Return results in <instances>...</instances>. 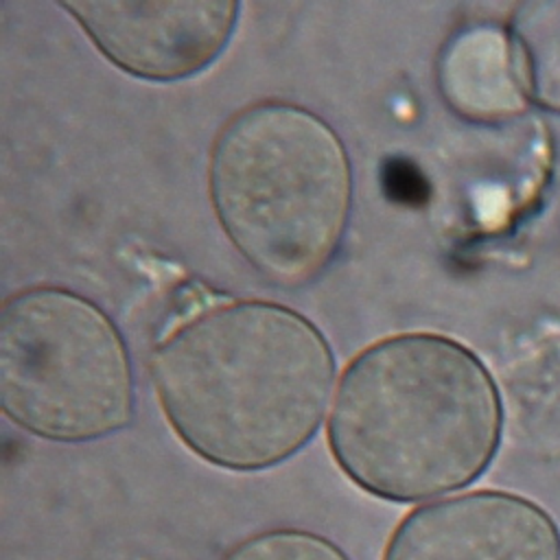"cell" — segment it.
<instances>
[{
	"label": "cell",
	"mask_w": 560,
	"mask_h": 560,
	"mask_svg": "<svg viewBox=\"0 0 560 560\" xmlns=\"http://www.w3.org/2000/svg\"><path fill=\"white\" fill-rule=\"evenodd\" d=\"M160 407L203 462L256 472L317 433L335 378L322 332L269 302L212 306L175 328L151 357Z\"/></svg>",
	"instance_id": "6da1fadb"
},
{
	"label": "cell",
	"mask_w": 560,
	"mask_h": 560,
	"mask_svg": "<svg viewBox=\"0 0 560 560\" xmlns=\"http://www.w3.org/2000/svg\"><path fill=\"white\" fill-rule=\"evenodd\" d=\"M501 431V396L486 365L448 337L411 332L372 343L343 370L328 446L361 490L413 503L479 479Z\"/></svg>",
	"instance_id": "7a4b0ae2"
},
{
	"label": "cell",
	"mask_w": 560,
	"mask_h": 560,
	"mask_svg": "<svg viewBox=\"0 0 560 560\" xmlns=\"http://www.w3.org/2000/svg\"><path fill=\"white\" fill-rule=\"evenodd\" d=\"M208 188L238 254L269 282L300 287L341 245L352 171L326 120L293 103L262 101L236 112L217 133Z\"/></svg>",
	"instance_id": "3957f363"
},
{
	"label": "cell",
	"mask_w": 560,
	"mask_h": 560,
	"mask_svg": "<svg viewBox=\"0 0 560 560\" xmlns=\"http://www.w3.org/2000/svg\"><path fill=\"white\" fill-rule=\"evenodd\" d=\"M4 416L48 442H92L133 420V370L114 322L88 298L24 289L0 313Z\"/></svg>",
	"instance_id": "277c9868"
},
{
	"label": "cell",
	"mask_w": 560,
	"mask_h": 560,
	"mask_svg": "<svg viewBox=\"0 0 560 560\" xmlns=\"http://www.w3.org/2000/svg\"><path fill=\"white\" fill-rule=\"evenodd\" d=\"M94 46L120 70L149 81L201 72L228 46L238 4L228 0L63 2Z\"/></svg>",
	"instance_id": "5b68a950"
},
{
	"label": "cell",
	"mask_w": 560,
	"mask_h": 560,
	"mask_svg": "<svg viewBox=\"0 0 560 560\" xmlns=\"http://www.w3.org/2000/svg\"><path fill=\"white\" fill-rule=\"evenodd\" d=\"M381 560H560V529L521 494L464 492L411 510Z\"/></svg>",
	"instance_id": "8992f818"
},
{
	"label": "cell",
	"mask_w": 560,
	"mask_h": 560,
	"mask_svg": "<svg viewBox=\"0 0 560 560\" xmlns=\"http://www.w3.org/2000/svg\"><path fill=\"white\" fill-rule=\"evenodd\" d=\"M438 83L446 103L472 120L508 116L525 94L510 35L488 26L448 39L438 61Z\"/></svg>",
	"instance_id": "52a82bcc"
},
{
	"label": "cell",
	"mask_w": 560,
	"mask_h": 560,
	"mask_svg": "<svg viewBox=\"0 0 560 560\" xmlns=\"http://www.w3.org/2000/svg\"><path fill=\"white\" fill-rule=\"evenodd\" d=\"M510 39L525 92L560 112V2L518 7Z\"/></svg>",
	"instance_id": "ba28073f"
},
{
	"label": "cell",
	"mask_w": 560,
	"mask_h": 560,
	"mask_svg": "<svg viewBox=\"0 0 560 560\" xmlns=\"http://www.w3.org/2000/svg\"><path fill=\"white\" fill-rule=\"evenodd\" d=\"M221 560H350V556L322 534L276 527L238 540Z\"/></svg>",
	"instance_id": "9c48e42d"
}]
</instances>
